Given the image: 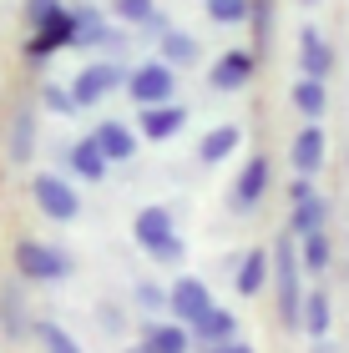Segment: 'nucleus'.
<instances>
[{
	"instance_id": "1",
	"label": "nucleus",
	"mask_w": 349,
	"mask_h": 353,
	"mask_svg": "<svg viewBox=\"0 0 349 353\" xmlns=\"http://www.w3.org/2000/svg\"><path fill=\"white\" fill-rule=\"evenodd\" d=\"M268 268H274V298H279V318L294 328V323H299V303H304V283H299V243H294V237H283V243L274 248Z\"/></svg>"
},
{
	"instance_id": "2",
	"label": "nucleus",
	"mask_w": 349,
	"mask_h": 353,
	"mask_svg": "<svg viewBox=\"0 0 349 353\" xmlns=\"http://www.w3.org/2000/svg\"><path fill=\"white\" fill-rule=\"evenodd\" d=\"M132 237L152 252L157 263H178L182 258V237H178V228H172L167 207H142L137 222H132Z\"/></svg>"
},
{
	"instance_id": "3",
	"label": "nucleus",
	"mask_w": 349,
	"mask_h": 353,
	"mask_svg": "<svg viewBox=\"0 0 349 353\" xmlns=\"http://www.w3.org/2000/svg\"><path fill=\"white\" fill-rule=\"evenodd\" d=\"M15 272L26 283H61V278H71V252L26 237V243H15Z\"/></svg>"
},
{
	"instance_id": "4",
	"label": "nucleus",
	"mask_w": 349,
	"mask_h": 353,
	"mask_svg": "<svg viewBox=\"0 0 349 353\" xmlns=\"http://www.w3.org/2000/svg\"><path fill=\"white\" fill-rule=\"evenodd\" d=\"M30 197H36L41 217H51V222H76L82 217V197H76V187L61 172H36L30 176Z\"/></svg>"
},
{
	"instance_id": "5",
	"label": "nucleus",
	"mask_w": 349,
	"mask_h": 353,
	"mask_svg": "<svg viewBox=\"0 0 349 353\" xmlns=\"http://www.w3.org/2000/svg\"><path fill=\"white\" fill-rule=\"evenodd\" d=\"M122 91L132 96L137 106H162V101L178 96V76H172L167 61H142V66L126 71V86Z\"/></svg>"
},
{
	"instance_id": "6",
	"label": "nucleus",
	"mask_w": 349,
	"mask_h": 353,
	"mask_svg": "<svg viewBox=\"0 0 349 353\" xmlns=\"http://www.w3.org/2000/svg\"><path fill=\"white\" fill-rule=\"evenodd\" d=\"M122 86H126V66L106 56V61H91V66L76 71L71 96H76V106H97V101H106V96L122 91Z\"/></svg>"
},
{
	"instance_id": "7",
	"label": "nucleus",
	"mask_w": 349,
	"mask_h": 353,
	"mask_svg": "<svg viewBox=\"0 0 349 353\" xmlns=\"http://www.w3.org/2000/svg\"><path fill=\"white\" fill-rule=\"evenodd\" d=\"M253 71H258V56L248 51V46H233V51H223L213 61V71H208V86L218 96H233V91H243L253 81Z\"/></svg>"
},
{
	"instance_id": "8",
	"label": "nucleus",
	"mask_w": 349,
	"mask_h": 353,
	"mask_svg": "<svg viewBox=\"0 0 349 353\" xmlns=\"http://www.w3.org/2000/svg\"><path fill=\"white\" fill-rule=\"evenodd\" d=\"M167 308H172V323L193 328L208 308H218V303H213V293H208V283H202V278H178L167 288Z\"/></svg>"
},
{
	"instance_id": "9",
	"label": "nucleus",
	"mask_w": 349,
	"mask_h": 353,
	"mask_svg": "<svg viewBox=\"0 0 349 353\" xmlns=\"http://www.w3.org/2000/svg\"><path fill=\"white\" fill-rule=\"evenodd\" d=\"M61 46H76V21H71V10L51 15V21H46L36 36L26 41V61H30V66H46V61H51Z\"/></svg>"
},
{
	"instance_id": "10",
	"label": "nucleus",
	"mask_w": 349,
	"mask_h": 353,
	"mask_svg": "<svg viewBox=\"0 0 349 353\" xmlns=\"http://www.w3.org/2000/svg\"><path fill=\"white\" fill-rule=\"evenodd\" d=\"M91 141H97V152L106 157V167H122V162H132V157H137V141L142 137L126 121H102L97 132H91Z\"/></svg>"
},
{
	"instance_id": "11",
	"label": "nucleus",
	"mask_w": 349,
	"mask_h": 353,
	"mask_svg": "<svg viewBox=\"0 0 349 353\" xmlns=\"http://www.w3.org/2000/svg\"><path fill=\"white\" fill-rule=\"evenodd\" d=\"M187 126V111L178 101H162V106H142V121H137V132L147 137V141H172Z\"/></svg>"
},
{
	"instance_id": "12",
	"label": "nucleus",
	"mask_w": 349,
	"mask_h": 353,
	"mask_svg": "<svg viewBox=\"0 0 349 353\" xmlns=\"http://www.w3.org/2000/svg\"><path fill=\"white\" fill-rule=\"evenodd\" d=\"M324 152H329V137H324V126L319 121H304V132H299L294 137V172L299 176H314V172H319L324 167Z\"/></svg>"
},
{
	"instance_id": "13",
	"label": "nucleus",
	"mask_w": 349,
	"mask_h": 353,
	"mask_svg": "<svg viewBox=\"0 0 349 353\" xmlns=\"http://www.w3.org/2000/svg\"><path fill=\"white\" fill-rule=\"evenodd\" d=\"M299 66H304L309 81H324V76L334 71V51H329V41H324L314 26L299 30Z\"/></svg>"
},
{
	"instance_id": "14",
	"label": "nucleus",
	"mask_w": 349,
	"mask_h": 353,
	"mask_svg": "<svg viewBox=\"0 0 349 353\" xmlns=\"http://www.w3.org/2000/svg\"><path fill=\"white\" fill-rule=\"evenodd\" d=\"M268 192V157H248V167L238 172V182H233V207L238 212H248V207H258V197Z\"/></svg>"
},
{
	"instance_id": "15",
	"label": "nucleus",
	"mask_w": 349,
	"mask_h": 353,
	"mask_svg": "<svg viewBox=\"0 0 349 353\" xmlns=\"http://www.w3.org/2000/svg\"><path fill=\"white\" fill-rule=\"evenodd\" d=\"M0 333H6L10 343L30 339V313H26V298H21V288H15V283L0 288Z\"/></svg>"
},
{
	"instance_id": "16",
	"label": "nucleus",
	"mask_w": 349,
	"mask_h": 353,
	"mask_svg": "<svg viewBox=\"0 0 349 353\" xmlns=\"http://www.w3.org/2000/svg\"><path fill=\"white\" fill-rule=\"evenodd\" d=\"M30 152H36V111L30 106H15V117H10V137H6V157L15 167H26L30 162Z\"/></svg>"
},
{
	"instance_id": "17",
	"label": "nucleus",
	"mask_w": 349,
	"mask_h": 353,
	"mask_svg": "<svg viewBox=\"0 0 349 353\" xmlns=\"http://www.w3.org/2000/svg\"><path fill=\"white\" fill-rule=\"evenodd\" d=\"M187 333H193V343H198V348H218V343L238 339V318H233L228 308H208Z\"/></svg>"
},
{
	"instance_id": "18",
	"label": "nucleus",
	"mask_w": 349,
	"mask_h": 353,
	"mask_svg": "<svg viewBox=\"0 0 349 353\" xmlns=\"http://www.w3.org/2000/svg\"><path fill=\"white\" fill-rule=\"evenodd\" d=\"M137 348L142 353H187L193 348V333H187L182 323H147Z\"/></svg>"
},
{
	"instance_id": "19",
	"label": "nucleus",
	"mask_w": 349,
	"mask_h": 353,
	"mask_svg": "<svg viewBox=\"0 0 349 353\" xmlns=\"http://www.w3.org/2000/svg\"><path fill=\"white\" fill-rule=\"evenodd\" d=\"M329 323H334V308H329V293H324V288H314V293H304V303H299V328H304L309 339H329Z\"/></svg>"
},
{
	"instance_id": "20",
	"label": "nucleus",
	"mask_w": 349,
	"mask_h": 353,
	"mask_svg": "<svg viewBox=\"0 0 349 353\" xmlns=\"http://www.w3.org/2000/svg\"><path fill=\"white\" fill-rule=\"evenodd\" d=\"M263 283H268V252L253 248V252H243V258H238V268H233V288H238L243 298H258Z\"/></svg>"
},
{
	"instance_id": "21",
	"label": "nucleus",
	"mask_w": 349,
	"mask_h": 353,
	"mask_svg": "<svg viewBox=\"0 0 349 353\" xmlns=\"http://www.w3.org/2000/svg\"><path fill=\"white\" fill-rule=\"evenodd\" d=\"M61 157H66V167H71L76 176H86V182H102V176H106V157L97 152V141H91V137L71 141V147L61 152Z\"/></svg>"
},
{
	"instance_id": "22",
	"label": "nucleus",
	"mask_w": 349,
	"mask_h": 353,
	"mask_svg": "<svg viewBox=\"0 0 349 353\" xmlns=\"http://www.w3.org/2000/svg\"><path fill=\"white\" fill-rule=\"evenodd\" d=\"M157 61H167L172 71L193 66V61H198V36H187V30H167V36H157Z\"/></svg>"
},
{
	"instance_id": "23",
	"label": "nucleus",
	"mask_w": 349,
	"mask_h": 353,
	"mask_svg": "<svg viewBox=\"0 0 349 353\" xmlns=\"http://www.w3.org/2000/svg\"><path fill=\"white\" fill-rule=\"evenodd\" d=\"M238 141H243V132H238V126H213V132L202 137V147H198L202 167H218V162H228V157L238 152Z\"/></svg>"
},
{
	"instance_id": "24",
	"label": "nucleus",
	"mask_w": 349,
	"mask_h": 353,
	"mask_svg": "<svg viewBox=\"0 0 349 353\" xmlns=\"http://www.w3.org/2000/svg\"><path fill=\"white\" fill-rule=\"evenodd\" d=\"M324 217H329V202L314 192L309 202H294V217H289V232L294 237H309V232H324Z\"/></svg>"
},
{
	"instance_id": "25",
	"label": "nucleus",
	"mask_w": 349,
	"mask_h": 353,
	"mask_svg": "<svg viewBox=\"0 0 349 353\" xmlns=\"http://www.w3.org/2000/svg\"><path fill=\"white\" fill-rule=\"evenodd\" d=\"M248 26H253V56L274 41V0H248Z\"/></svg>"
},
{
	"instance_id": "26",
	"label": "nucleus",
	"mask_w": 349,
	"mask_h": 353,
	"mask_svg": "<svg viewBox=\"0 0 349 353\" xmlns=\"http://www.w3.org/2000/svg\"><path fill=\"white\" fill-rule=\"evenodd\" d=\"M294 106L304 111L309 121H319V117H324V106H329V91H324V81H309V76H304V81L294 86Z\"/></svg>"
},
{
	"instance_id": "27",
	"label": "nucleus",
	"mask_w": 349,
	"mask_h": 353,
	"mask_svg": "<svg viewBox=\"0 0 349 353\" xmlns=\"http://www.w3.org/2000/svg\"><path fill=\"white\" fill-rule=\"evenodd\" d=\"M299 268H309V272H324L329 268V237L324 232L299 237Z\"/></svg>"
},
{
	"instance_id": "28",
	"label": "nucleus",
	"mask_w": 349,
	"mask_h": 353,
	"mask_svg": "<svg viewBox=\"0 0 349 353\" xmlns=\"http://www.w3.org/2000/svg\"><path fill=\"white\" fill-rule=\"evenodd\" d=\"M30 333L41 339V348H46V353H82V343H76L61 323H30Z\"/></svg>"
},
{
	"instance_id": "29",
	"label": "nucleus",
	"mask_w": 349,
	"mask_h": 353,
	"mask_svg": "<svg viewBox=\"0 0 349 353\" xmlns=\"http://www.w3.org/2000/svg\"><path fill=\"white\" fill-rule=\"evenodd\" d=\"M112 15H117L122 26H137L142 30L157 15V0H112Z\"/></svg>"
},
{
	"instance_id": "30",
	"label": "nucleus",
	"mask_w": 349,
	"mask_h": 353,
	"mask_svg": "<svg viewBox=\"0 0 349 353\" xmlns=\"http://www.w3.org/2000/svg\"><path fill=\"white\" fill-rule=\"evenodd\" d=\"M202 6H208V21H218V26L248 21V0H202Z\"/></svg>"
},
{
	"instance_id": "31",
	"label": "nucleus",
	"mask_w": 349,
	"mask_h": 353,
	"mask_svg": "<svg viewBox=\"0 0 349 353\" xmlns=\"http://www.w3.org/2000/svg\"><path fill=\"white\" fill-rule=\"evenodd\" d=\"M41 101H46V111H56V117H71V111H82L76 106V96H71V86H41Z\"/></svg>"
},
{
	"instance_id": "32",
	"label": "nucleus",
	"mask_w": 349,
	"mask_h": 353,
	"mask_svg": "<svg viewBox=\"0 0 349 353\" xmlns=\"http://www.w3.org/2000/svg\"><path fill=\"white\" fill-rule=\"evenodd\" d=\"M66 6H61V0H26V21H30V30H41L46 21H51V15H61Z\"/></svg>"
},
{
	"instance_id": "33",
	"label": "nucleus",
	"mask_w": 349,
	"mask_h": 353,
	"mask_svg": "<svg viewBox=\"0 0 349 353\" xmlns=\"http://www.w3.org/2000/svg\"><path fill=\"white\" fill-rule=\"evenodd\" d=\"M137 308H147V313L167 308V288H157V283H137Z\"/></svg>"
},
{
	"instance_id": "34",
	"label": "nucleus",
	"mask_w": 349,
	"mask_h": 353,
	"mask_svg": "<svg viewBox=\"0 0 349 353\" xmlns=\"http://www.w3.org/2000/svg\"><path fill=\"white\" fill-rule=\"evenodd\" d=\"M66 10H71L76 30H86V26H102V10H97V6H86V0H76V6H66Z\"/></svg>"
},
{
	"instance_id": "35",
	"label": "nucleus",
	"mask_w": 349,
	"mask_h": 353,
	"mask_svg": "<svg viewBox=\"0 0 349 353\" xmlns=\"http://www.w3.org/2000/svg\"><path fill=\"white\" fill-rule=\"evenodd\" d=\"M97 318H102V328H112V333H122V328H126V313H122V308H102Z\"/></svg>"
},
{
	"instance_id": "36",
	"label": "nucleus",
	"mask_w": 349,
	"mask_h": 353,
	"mask_svg": "<svg viewBox=\"0 0 349 353\" xmlns=\"http://www.w3.org/2000/svg\"><path fill=\"white\" fill-rule=\"evenodd\" d=\"M289 197H294V202H309V197H314V182H309V176H294Z\"/></svg>"
},
{
	"instance_id": "37",
	"label": "nucleus",
	"mask_w": 349,
	"mask_h": 353,
	"mask_svg": "<svg viewBox=\"0 0 349 353\" xmlns=\"http://www.w3.org/2000/svg\"><path fill=\"white\" fill-rule=\"evenodd\" d=\"M208 353H253L243 339H228V343H218V348H208Z\"/></svg>"
},
{
	"instance_id": "38",
	"label": "nucleus",
	"mask_w": 349,
	"mask_h": 353,
	"mask_svg": "<svg viewBox=\"0 0 349 353\" xmlns=\"http://www.w3.org/2000/svg\"><path fill=\"white\" fill-rule=\"evenodd\" d=\"M304 6H319V0H304Z\"/></svg>"
},
{
	"instance_id": "39",
	"label": "nucleus",
	"mask_w": 349,
	"mask_h": 353,
	"mask_svg": "<svg viewBox=\"0 0 349 353\" xmlns=\"http://www.w3.org/2000/svg\"><path fill=\"white\" fill-rule=\"evenodd\" d=\"M132 353H142V348H132Z\"/></svg>"
}]
</instances>
